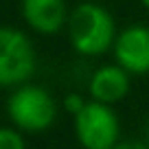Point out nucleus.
<instances>
[{
	"label": "nucleus",
	"instance_id": "obj_1",
	"mask_svg": "<svg viewBox=\"0 0 149 149\" xmlns=\"http://www.w3.org/2000/svg\"><path fill=\"white\" fill-rule=\"evenodd\" d=\"M68 37L74 51L81 55H101L114 40V20L97 2H84L68 18Z\"/></svg>",
	"mask_w": 149,
	"mask_h": 149
},
{
	"label": "nucleus",
	"instance_id": "obj_2",
	"mask_svg": "<svg viewBox=\"0 0 149 149\" xmlns=\"http://www.w3.org/2000/svg\"><path fill=\"white\" fill-rule=\"evenodd\" d=\"M9 118L24 132H44L55 123L57 105L44 88L20 86L7 103Z\"/></svg>",
	"mask_w": 149,
	"mask_h": 149
},
{
	"label": "nucleus",
	"instance_id": "obj_3",
	"mask_svg": "<svg viewBox=\"0 0 149 149\" xmlns=\"http://www.w3.org/2000/svg\"><path fill=\"white\" fill-rule=\"evenodd\" d=\"M118 116L105 103H86L74 116V134L84 149H114L118 145Z\"/></svg>",
	"mask_w": 149,
	"mask_h": 149
},
{
	"label": "nucleus",
	"instance_id": "obj_4",
	"mask_svg": "<svg viewBox=\"0 0 149 149\" xmlns=\"http://www.w3.org/2000/svg\"><path fill=\"white\" fill-rule=\"evenodd\" d=\"M35 72V51L22 31L0 26V86H20Z\"/></svg>",
	"mask_w": 149,
	"mask_h": 149
},
{
	"label": "nucleus",
	"instance_id": "obj_5",
	"mask_svg": "<svg viewBox=\"0 0 149 149\" xmlns=\"http://www.w3.org/2000/svg\"><path fill=\"white\" fill-rule=\"evenodd\" d=\"M114 57L118 66L132 74L149 72V26H127L114 42Z\"/></svg>",
	"mask_w": 149,
	"mask_h": 149
},
{
	"label": "nucleus",
	"instance_id": "obj_6",
	"mask_svg": "<svg viewBox=\"0 0 149 149\" xmlns=\"http://www.w3.org/2000/svg\"><path fill=\"white\" fill-rule=\"evenodd\" d=\"M130 92V72L121 66H101L90 79V97L97 103L114 105Z\"/></svg>",
	"mask_w": 149,
	"mask_h": 149
},
{
	"label": "nucleus",
	"instance_id": "obj_7",
	"mask_svg": "<svg viewBox=\"0 0 149 149\" xmlns=\"http://www.w3.org/2000/svg\"><path fill=\"white\" fill-rule=\"evenodd\" d=\"M22 13L29 26L37 33H57L66 24L64 0H22Z\"/></svg>",
	"mask_w": 149,
	"mask_h": 149
},
{
	"label": "nucleus",
	"instance_id": "obj_8",
	"mask_svg": "<svg viewBox=\"0 0 149 149\" xmlns=\"http://www.w3.org/2000/svg\"><path fill=\"white\" fill-rule=\"evenodd\" d=\"M0 149H26L24 138L11 127H0Z\"/></svg>",
	"mask_w": 149,
	"mask_h": 149
},
{
	"label": "nucleus",
	"instance_id": "obj_9",
	"mask_svg": "<svg viewBox=\"0 0 149 149\" xmlns=\"http://www.w3.org/2000/svg\"><path fill=\"white\" fill-rule=\"evenodd\" d=\"M64 105H66V110H68V112H72L74 116H77V114L86 107V101H84V97H81V94L72 92V94H66Z\"/></svg>",
	"mask_w": 149,
	"mask_h": 149
},
{
	"label": "nucleus",
	"instance_id": "obj_10",
	"mask_svg": "<svg viewBox=\"0 0 149 149\" xmlns=\"http://www.w3.org/2000/svg\"><path fill=\"white\" fill-rule=\"evenodd\" d=\"M114 149H149V147L143 145V143H132V140H130V143H118Z\"/></svg>",
	"mask_w": 149,
	"mask_h": 149
},
{
	"label": "nucleus",
	"instance_id": "obj_11",
	"mask_svg": "<svg viewBox=\"0 0 149 149\" xmlns=\"http://www.w3.org/2000/svg\"><path fill=\"white\" fill-rule=\"evenodd\" d=\"M143 5H145V7H147V9H149V0H143Z\"/></svg>",
	"mask_w": 149,
	"mask_h": 149
},
{
	"label": "nucleus",
	"instance_id": "obj_12",
	"mask_svg": "<svg viewBox=\"0 0 149 149\" xmlns=\"http://www.w3.org/2000/svg\"><path fill=\"white\" fill-rule=\"evenodd\" d=\"M147 132H149V125H147Z\"/></svg>",
	"mask_w": 149,
	"mask_h": 149
}]
</instances>
